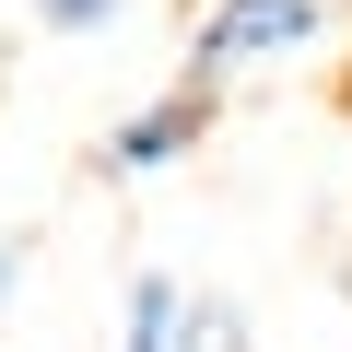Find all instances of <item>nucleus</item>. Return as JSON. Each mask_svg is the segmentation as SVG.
I'll use <instances>...</instances> for the list:
<instances>
[{
    "instance_id": "obj_2",
    "label": "nucleus",
    "mask_w": 352,
    "mask_h": 352,
    "mask_svg": "<svg viewBox=\"0 0 352 352\" xmlns=\"http://www.w3.org/2000/svg\"><path fill=\"white\" fill-rule=\"evenodd\" d=\"M200 129H212V94H200V82H176L164 106H141L129 129H106V164H118V176H153V164H176V153H188Z\"/></svg>"
},
{
    "instance_id": "obj_5",
    "label": "nucleus",
    "mask_w": 352,
    "mask_h": 352,
    "mask_svg": "<svg viewBox=\"0 0 352 352\" xmlns=\"http://www.w3.org/2000/svg\"><path fill=\"white\" fill-rule=\"evenodd\" d=\"M12 270H24V247H12V235H0V317H12Z\"/></svg>"
},
{
    "instance_id": "obj_1",
    "label": "nucleus",
    "mask_w": 352,
    "mask_h": 352,
    "mask_svg": "<svg viewBox=\"0 0 352 352\" xmlns=\"http://www.w3.org/2000/svg\"><path fill=\"white\" fill-rule=\"evenodd\" d=\"M329 24V0H212L200 12V47H188V82L212 94L223 71H258V59H294L305 36Z\"/></svg>"
},
{
    "instance_id": "obj_4",
    "label": "nucleus",
    "mask_w": 352,
    "mask_h": 352,
    "mask_svg": "<svg viewBox=\"0 0 352 352\" xmlns=\"http://www.w3.org/2000/svg\"><path fill=\"white\" fill-rule=\"evenodd\" d=\"M118 12H129V0H36V24H47V36H106Z\"/></svg>"
},
{
    "instance_id": "obj_3",
    "label": "nucleus",
    "mask_w": 352,
    "mask_h": 352,
    "mask_svg": "<svg viewBox=\"0 0 352 352\" xmlns=\"http://www.w3.org/2000/svg\"><path fill=\"white\" fill-rule=\"evenodd\" d=\"M176 305H188V294H176L164 270H141V282H129V340H118V352H176Z\"/></svg>"
}]
</instances>
